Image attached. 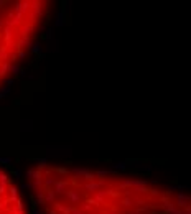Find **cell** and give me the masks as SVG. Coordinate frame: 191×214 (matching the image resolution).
Here are the masks:
<instances>
[{
  "label": "cell",
  "mask_w": 191,
  "mask_h": 214,
  "mask_svg": "<svg viewBox=\"0 0 191 214\" xmlns=\"http://www.w3.org/2000/svg\"><path fill=\"white\" fill-rule=\"evenodd\" d=\"M15 196H17V189L15 186H10L0 199V214H23L22 203Z\"/></svg>",
  "instance_id": "cell-1"
}]
</instances>
